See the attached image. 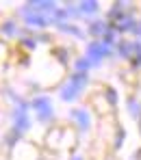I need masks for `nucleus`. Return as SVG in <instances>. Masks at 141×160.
Wrapping results in <instances>:
<instances>
[{"mask_svg":"<svg viewBox=\"0 0 141 160\" xmlns=\"http://www.w3.org/2000/svg\"><path fill=\"white\" fill-rule=\"evenodd\" d=\"M33 108H35V112H37V117H39L41 121H48V119L52 117V102H50L46 95L35 98V100H33Z\"/></svg>","mask_w":141,"mask_h":160,"instance_id":"2","label":"nucleus"},{"mask_svg":"<svg viewBox=\"0 0 141 160\" xmlns=\"http://www.w3.org/2000/svg\"><path fill=\"white\" fill-rule=\"evenodd\" d=\"M72 117L78 121V126H81L83 130L89 128V112H87V110H72Z\"/></svg>","mask_w":141,"mask_h":160,"instance_id":"5","label":"nucleus"},{"mask_svg":"<svg viewBox=\"0 0 141 160\" xmlns=\"http://www.w3.org/2000/svg\"><path fill=\"white\" fill-rule=\"evenodd\" d=\"M119 52H122V56H128V52H130V46H128V43H119Z\"/></svg>","mask_w":141,"mask_h":160,"instance_id":"11","label":"nucleus"},{"mask_svg":"<svg viewBox=\"0 0 141 160\" xmlns=\"http://www.w3.org/2000/svg\"><path fill=\"white\" fill-rule=\"evenodd\" d=\"M81 11L83 13H93V11H98V4L96 2H83L81 4Z\"/></svg>","mask_w":141,"mask_h":160,"instance_id":"9","label":"nucleus"},{"mask_svg":"<svg viewBox=\"0 0 141 160\" xmlns=\"http://www.w3.org/2000/svg\"><path fill=\"white\" fill-rule=\"evenodd\" d=\"M104 22H96V24H91V26H89V32H91V35H100V32H104Z\"/></svg>","mask_w":141,"mask_h":160,"instance_id":"8","label":"nucleus"},{"mask_svg":"<svg viewBox=\"0 0 141 160\" xmlns=\"http://www.w3.org/2000/svg\"><path fill=\"white\" fill-rule=\"evenodd\" d=\"M26 24H30V26H46L48 20H46V15H39V13H26Z\"/></svg>","mask_w":141,"mask_h":160,"instance_id":"6","label":"nucleus"},{"mask_svg":"<svg viewBox=\"0 0 141 160\" xmlns=\"http://www.w3.org/2000/svg\"><path fill=\"white\" fill-rule=\"evenodd\" d=\"M89 65H91V63H89V58H81V61L76 63L78 72H85V69H89Z\"/></svg>","mask_w":141,"mask_h":160,"instance_id":"10","label":"nucleus"},{"mask_svg":"<svg viewBox=\"0 0 141 160\" xmlns=\"http://www.w3.org/2000/svg\"><path fill=\"white\" fill-rule=\"evenodd\" d=\"M0 30H2L4 35H9V37H13V35L18 32V28H15V24H13V22H4V24L0 26Z\"/></svg>","mask_w":141,"mask_h":160,"instance_id":"7","label":"nucleus"},{"mask_svg":"<svg viewBox=\"0 0 141 160\" xmlns=\"http://www.w3.org/2000/svg\"><path fill=\"white\" fill-rule=\"evenodd\" d=\"M74 160H81V158H74Z\"/></svg>","mask_w":141,"mask_h":160,"instance_id":"12","label":"nucleus"},{"mask_svg":"<svg viewBox=\"0 0 141 160\" xmlns=\"http://www.w3.org/2000/svg\"><path fill=\"white\" fill-rule=\"evenodd\" d=\"M56 7L55 2H28L26 7H22V13H39V15H44V13H52Z\"/></svg>","mask_w":141,"mask_h":160,"instance_id":"3","label":"nucleus"},{"mask_svg":"<svg viewBox=\"0 0 141 160\" xmlns=\"http://www.w3.org/2000/svg\"><path fill=\"white\" fill-rule=\"evenodd\" d=\"M109 54V48L104 46V43H91L89 46V63L93 61V63H98L100 58H104Z\"/></svg>","mask_w":141,"mask_h":160,"instance_id":"4","label":"nucleus"},{"mask_svg":"<svg viewBox=\"0 0 141 160\" xmlns=\"http://www.w3.org/2000/svg\"><path fill=\"white\" fill-rule=\"evenodd\" d=\"M87 72H76L72 78H70V82L65 84V89L61 91V98L65 100V102H72L81 91H83V87L87 84Z\"/></svg>","mask_w":141,"mask_h":160,"instance_id":"1","label":"nucleus"}]
</instances>
